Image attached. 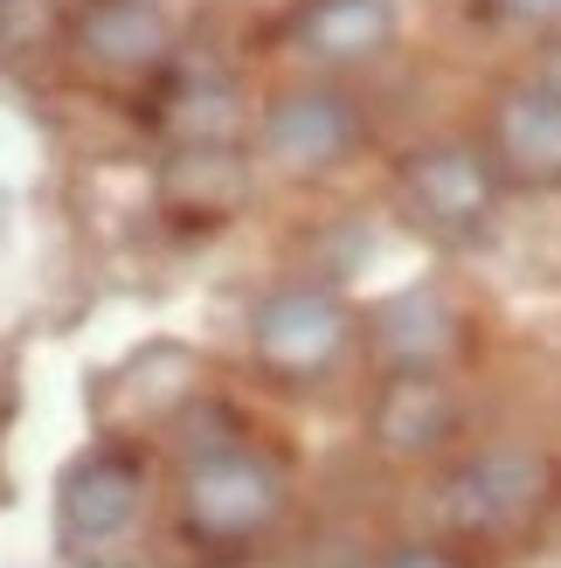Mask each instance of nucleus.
I'll return each instance as SVG.
<instances>
[{"label": "nucleus", "instance_id": "obj_1", "mask_svg": "<svg viewBox=\"0 0 561 568\" xmlns=\"http://www.w3.org/2000/svg\"><path fill=\"white\" fill-rule=\"evenodd\" d=\"M277 514H285V471H277V458H264L249 444L194 458L181 478V534L202 555L249 548L257 534L277 527Z\"/></svg>", "mask_w": 561, "mask_h": 568}, {"label": "nucleus", "instance_id": "obj_2", "mask_svg": "<svg viewBox=\"0 0 561 568\" xmlns=\"http://www.w3.org/2000/svg\"><path fill=\"white\" fill-rule=\"evenodd\" d=\"M554 493V465L527 444H492L479 458H465L443 478V520L465 541H499V534H520L527 520L548 506Z\"/></svg>", "mask_w": 561, "mask_h": 568}, {"label": "nucleus", "instance_id": "obj_3", "mask_svg": "<svg viewBox=\"0 0 561 568\" xmlns=\"http://www.w3.org/2000/svg\"><path fill=\"white\" fill-rule=\"evenodd\" d=\"M354 333V312L340 305V292L326 284H285L257 305L249 320V347H257V367L277 382H305V375H326L340 361Z\"/></svg>", "mask_w": 561, "mask_h": 568}, {"label": "nucleus", "instance_id": "obj_4", "mask_svg": "<svg viewBox=\"0 0 561 568\" xmlns=\"http://www.w3.org/2000/svg\"><path fill=\"white\" fill-rule=\"evenodd\" d=\"M70 49H76V63H91L98 77L160 83L174 70V21H166L160 0H76Z\"/></svg>", "mask_w": 561, "mask_h": 568}, {"label": "nucleus", "instance_id": "obj_5", "mask_svg": "<svg viewBox=\"0 0 561 568\" xmlns=\"http://www.w3.org/2000/svg\"><path fill=\"white\" fill-rule=\"evenodd\" d=\"M492 194H499V174L479 146L443 139V146H424L402 160V202L437 236H479L492 215Z\"/></svg>", "mask_w": 561, "mask_h": 568}, {"label": "nucleus", "instance_id": "obj_6", "mask_svg": "<svg viewBox=\"0 0 561 568\" xmlns=\"http://www.w3.org/2000/svg\"><path fill=\"white\" fill-rule=\"evenodd\" d=\"M360 146V111L347 91L333 83H305V91L271 98L264 111V153L285 166V174H326Z\"/></svg>", "mask_w": 561, "mask_h": 568}, {"label": "nucleus", "instance_id": "obj_7", "mask_svg": "<svg viewBox=\"0 0 561 568\" xmlns=\"http://www.w3.org/2000/svg\"><path fill=\"white\" fill-rule=\"evenodd\" d=\"M139 499H146V458L132 444H98L91 458H76L63 478V541L91 548V541H119L139 520Z\"/></svg>", "mask_w": 561, "mask_h": 568}, {"label": "nucleus", "instance_id": "obj_8", "mask_svg": "<svg viewBox=\"0 0 561 568\" xmlns=\"http://www.w3.org/2000/svg\"><path fill=\"white\" fill-rule=\"evenodd\" d=\"M458 395L437 382V367H396L388 388L375 395V444L388 458H437L458 437Z\"/></svg>", "mask_w": 561, "mask_h": 568}, {"label": "nucleus", "instance_id": "obj_9", "mask_svg": "<svg viewBox=\"0 0 561 568\" xmlns=\"http://www.w3.org/2000/svg\"><path fill=\"white\" fill-rule=\"evenodd\" d=\"M153 111L146 119L166 125L181 139V146H236L243 125H249V111H243V83L236 77H222V70H166L153 83Z\"/></svg>", "mask_w": 561, "mask_h": 568}, {"label": "nucleus", "instance_id": "obj_10", "mask_svg": "<svg viewBox=\"0 0 561 568\" xmlns=\"http://www.w3.org/2000/svg\"><path fill=\"white\" fill-rule=\"evenodd\" d=\"M388 42H396V0H298L292 14V49L326 70L375 63Z\"/></svg>", "mask_w": 561, "mask_h": 568}, {"label": "nucleus", "instance_id": "obj_11", "mask_svg": "<svg viewBox=\"0 0 561 568\" xmlns=\"http://www.w3.org/2000/svg\"><path fill=\"white\" fill-rule=\"evenodd\" d=\"M492 146L513 181H561V98L548 83H520L492 104Z\"/></svg>", "mask_w": 561, "mask_h": 568}, {"label": "nucleus", "instance_id": "obj_12", "mask_svg": "<svg viewBox=\"0 0 561 568\" xmlns=\"http://www.w3.org/2000/svg\"><path fill=\"white\" fill-rule=\"evenodd\" d=\"M160 202L194 222H230L249 202V160L236 146H181L160 174Z\"/></svg>", "mask_w": 561, "mask_h": 568}, {"label": "nucleus", "instance_id": "obj_13", "mask_svg": "<svg viewBox=\"0 0 561 568\" xmlns=\"http://www.w3.org/2000/svg\"><path fill=\"white\" fill-rule=\"evenodd\" d=\"M375 347H381L388 367H437L443 354L458 347V312L443 305V292L416 284V292L388 298L375 312Z\"/></svg>", "mask_w": 561, "mask_h": 568}, {"label": "nucleus", "instance_id": "obj_14", "mask_svg": "<svg viewBox=\"0 0 561 568\" xmlns=\"http://www.w3.org/2000/svg\"><path fill=\"white\" fill-rule=\"evenodd\" d=\"M55 36H70V14L55 0H0V63L55 49Z\"/></svg>", "mask_w": 561, "mask_h": 568}, {"label": "nucleus", "instance_id": "obj_15", "mask_svg": "<svg viewBox=\"0 0 561 568\" xmlns=\"http://www.w3.org/2000/svg\"><path fill=\"white\" fill-rule=\"evenodd\" d=\"M249 430H243V416L230 409V403H215V395H194V403L181 409V423H174V444H181V465H194V458H215V450H236Z\"/></svg>", "mask_w": 561, "mask_h": 568}, {"label": "nucleus", "instance_id": "obj_16", "mask_svg": "<svg viewBox=\"0 0 561 568\" xmlns=\"http://www.w3.org/2000/svg\"><path fill=\"white\" fill-rule=\"evenodd\" d=\"M486 14L520 21V28H554L561 21V0H486Z\"/></svg>", "mask_w": 561, "mask_h": 568}, {"label": "nucleus", "instance_id": "obj_17", "mask_svg": "<svg viewBox=\"0 0 561 568\" xmlns=\"http://www.w3.org/2000/svg\"><path fill=\"white\" fill-rule=\"evenodd\" d=\"M381 568H471L458 548H437V541H409V548H396Z\"/></svg>", "mask_w": 561, "mask_h": 568}, {"label": "nucleus", "instance_id": "obj_18", "mask_svg": "<svg viewBox=\"0 0 561 568\" xmlns=\"http://www.w3.org/2000/svg\"><path fill=\"white\" fill-rule=\"evenodd\" d=\"M534 83H548V91L561 98V42H554V49L541 55V63H534Z\"/></svg>", "mask_w": 561, "mask_h": 568}]
</instances>
